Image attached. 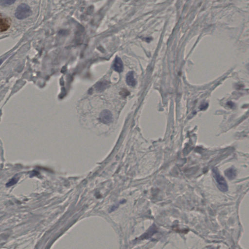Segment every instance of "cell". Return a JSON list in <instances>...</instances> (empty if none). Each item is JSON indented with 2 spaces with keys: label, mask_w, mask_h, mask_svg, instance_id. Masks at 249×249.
I'll return each instance as SVG.
<instances>
[{
  "label": "cell",
  "mask_w": 249,
  "mask_h": 249,
  "mask_svg": "<svg viewBox=\"0 0 249 249\" xmlns=\"http://www.w3.org/2000/svg\"><path fill=\"white\" fill-rule=\"evenodd\" d=\"M32 14V10L28 5L26 4H21L16 9L15 17L20 20L26 19Z\"/></svg>",
  "instance_id": "cell-1"
},
{
  "label": "cell",
  "mask_w": 249,
  "mask_h": 249,
  "mask_svg": "<svg viewBox=\"0 0 249 249\" xmlns=\"http://www.w3.org/2000/svg\"><path fill=\"white\" fill-rule=\"evenodd\" d=\"M213 176L217 182V187L220 191L225 192L228 191V185L224 178L221 176L217 168H214L213 170Z\"/></svg>",
  "instance_id": "cell-2"
},
{
  "label": "cell",
  "mask_w": 249,
  "mask_h": 249,
  "mask_svg": "<svg viewBox=\"0 0 249 249\" xmlns=\"http://www.w3.org/2000/svg\"><path fill=\"white\" fill-rule=\"evenodd\" d=\"M11 21L9 18L0 13V32H5L10 28Z\"/></svg>",
  "instance_id": "cell-3"
},
{
  "label": "cell",
  "mask_w": 249,
  "mask_h": 249,
  "mask_svg": "<svg viewBox=\"0 0 249 249\" xmlns=\"http://www.w3.org/2000/svg\"><path fill=\"white\" fill-rule=\"evenodd\" d=\"M99 120L101 122L105 124H109L113 121V116L110 111L105 109L101 112L99 115Z\"/></svg>",
  "instance_id": "cell-4"
},
{
  "label": "cell",
  "mask_w": 249,
  "mask_h": 249,
  "mask_svg": "<svg viewBox=\"0 0 249 249\" xmlns=\"http://www.w3.org/2000/svg\"><path fill=\"white\" fill-rule=\"evenodd\" d=\"M158 232V228L155 224L152 225L150 226L147 232H145L143 235L140 236L139 239L140 240H144V239H147L152 238L155 234H156Z\"/></svg>",
  "instance_id": "cell-5"
},
{
  "label": "cell",
  "mask_w": 249,
  "mask_h": 249,
  "mask_svg": "<svg viewBox=\"0 0 249 249\" xmlns=\"http://www.w3.org/2000/svg\"><path fill=\"white\" fill-rule=\"evenodd\" d=\"M113 68L115 71L117 72L118 73H121L123 71V63L121 58L119 57H116L113 65Z\"/></svg>",
  "instance_id": "cell-6"
},
{
  "label": "cell",
  "mask_w": 249,
  "mask_h": 249,
  "mask_svg": "<svg viewBox=\"0 0 249 249\" xmlns=\"http://www.w3.org/2000/svg\"><path fill=\"white\" fill-rule=\"evenodd\" d=\"M126 82L128 85L132 87H134L136 84V81L134 79V73L131 71L128 72L126 76Z\"/></svg>",
  "instance_id": "cell-7"
},
{
  "label": "cell",
  "mask_w": 249,
  "mask_h": 249,
  "mask_svg": "<svg viewBox=\"0 0 249 249\" xmlns=\"http://www.w3.org/2000/svg\"><path fill=\"white\" fill-rule=\"evenodd\" d=\"M225 174L229 179L233 180L236 176V171L234 168H229L225 171Z\"/></svg>",
  "instance_id": "cell-8"
},
{
  "label": "cell",
  "mask_w": 249,
  "mask_h": 249,
  "mask_svg": "<svg viewBox=\"0 0 249 249\" xmlns=\"http://www.w3.org/2000/svg\"><path fill=\"white\" fill-rule=\"evenodd\" d=\"M107 86H108V83L107 82L101 81L98 83L96 84L95 88H96L97 90L100 92V91H102L104 90H105Z\"/></svg>",
  "instance_id": "cell-9"
},
{
  "label": "cell",
  "mask_w": 249,
  "mask_h": 249,
  "mask_svg": "<svg viewBox=\"0 0 249 249\" xmlns=\"http://www.w3.org/2000/svg\"><path fill=\"white\" fill-rule=\"evenodd\" d=\"M18 180V179H17V178H16V177L13 178V179H12L11 180H10L9 182L6 184V186L9 187L14 185L15 184H16V183L17 182Z\"/></svg>",
  "instance_id": "cell-10"
},
{
  "label": "cell",
  "mask_w": 249,
  "mask_h": 249,
  "mask_svg": "<svg viewBox=\"0 0 249 249\" xmlns=\"http://www.w3.org/2000/svg\"><path fill=\"white\" fill-rule=\"evenodd\" d=\"M15 1H0V3L4 5H9V4H11L14 3Z\"/></svg>",
  "instance_id": "cell-11"
},
{
  "label": "cell",
  "mask_w": 249,
  "mask_h": 249,
  "mask_svg": "<svg viewBox=\"0 0 249 249\" xmlns=\"http://www.w3.org/2000/svg\"><path fill=\"white\" fill-rule=\"evenodd\" d=\"M202 107H202V108H201V109H206V108H207V105H206V104H205V105H202Z\"/></svg>",
  "instance_id": "cell-12"
},
{
  "label": "cell",
  "mask_w": 249,
  "mask_h": 249,
  "mask_svg": "<svg viewBox=\"0 0 249 249\" xmlns=\"http://www.w3.org/2000/svg\"><path fill=\"white\" fill-rule=\"evenodd\" d=\"M1 61H0V65H1Z\"/></svg>",
  "instance_id": "cell-13"
}]
</instances>
